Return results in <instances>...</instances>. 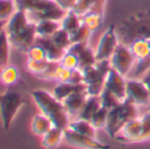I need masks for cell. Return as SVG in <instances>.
Returning <instances> with one entry per match:
<instances>
[{"label":"cell","mask_w":150,"mask_h":149,"mask_svg":"<svg viewBox=\"0 0 150 149\" xmlns=\"http://www.w3.org/2000/svg\"><path fill=\"white\" fill-rule=\"evenodd\" d=\"M120 40L116 32V25H109L99 38L95 48V55L98 61H109L113 52L119 46Z\"/></svg>","instance_id":"52a82bcc"},{"label":"cell","mask_w":150,"mask_h":149,"mask_svg":"<svg viewBox=\"0 0 150 149\" xmlns=\"http://www.w3.org/2000/svg\"><path fill=\"white\" fill-rule=\"evenodd\" d=\"M17 11L15 0H0V21L7 23Z\"/></svg>","instance_id":"4316f807"},{"label":"cell","mask_w":150,"mask_h":149,"mask_svg":"<svg viewBox=\"0 0 150 149\" xmlns=\"http://www.w3.org/2000/svg\"><path fill=\"white\" fill-rule=\"evenodd\" d=\"M69 128L78 132V133H80V135H84V136L96 139V128L91 124L90 120H84V119H80V118L71 119L70 124H69Z\"/></svg>","instance_id":"ac0fdd59"},{"label":"cell","mask_w":150,"mask_h":149,"mask_svg":"<svg viewBox=\"0 0 150 149\" xmlns=\"http://www.w3.org/2000/svg\"><path fill=\"white\" fill-rule=\"evenodd\" d=\"M99 96H100L101 106H103V107H107L108 110L116 107L119 103H121L113 94H112V92H109L108 90H105V89H103V91L100 92V95H99Z\"/></svg>","instance_id":"d6a6232c"},{"label":"cell","mask_w":150,"mask_h":149,"mask_svg":"<svg viewBox=\"0 0 150 149\" xmlns=\"http://www.w3.org/2000/svg\"><path fill=\"white\" fill-rule=\"evenodd\" d=\"M28 60H33V61H47L46 60V53L45 49L41 46L40 44L34 42L30 48L28 49V52L25 53Z\"/></svg>","instance_id":"4dcf8cb0"},{"label":"cell","mask_w":150,"mask_h":149,"mask_svg":"<svg viewBox=\"0 0 150 149\" xmlns=\"http://www.w3.org/2000/svg\"><path fill=\"white\" fill-rule=\"evenodd\" d=\"M20 78V73L18 69L15 65H5L3 66L1 71H0V82L5 86H11L15 84Z\"/></svg>","instance_id":"7402d4cb"},{"label":"cell","mask_w":150,"mask_h":149,"mask_svg":"<svg viewBox=\"0 0 150 149\" xmlns=\"http://www.w3.org/2000/svg\"><path fill=\"white\" fill-rule=\"evenodd\" d=\"M141 124H142V135H141V141H148L150 140V110L141 116Z\"/></svg>","instance_id":"d590c367"},{"label":"cell","mask_w":150,"mask_h":149,"mask_svg":"<svg viewBox=\"0 0 150 149\" xmlns=\"http://www.w3.org/2000/svg\"><path fill=\"white\" fill-rule=\"evenodd\" d=\"M121 44L129 45L140 38H150V9L138 11L116 25Z\"/></svg>","instance_id":"6da1fadb"},{"label":"cell","mask_w":150,"mask_h":149,"mask_svg":"<svg viewBox=\"0 0 150 149\" xmlns=\"http://www.w3.org/2000/svg\"><path fill=\"white\" fill-rule=\"evenodd\" d=\"M3 66H4V65H3V63H1V62H0V71H1V69H3Z\"/></svg>","instance_id":"b9f144b4"},{"label":"cell","mask_w":150,"mask_h":149,"mask_svg":"<svg viewBox=\"0 0 150 149\" xmlns=\"http://www.w3.org/2000/svg\"><path fill=\"white\" fill-rule=\"evenodd\" d=\"M82 24H83L82 16H79L78 13H75L73 9H70L66 12V15L63 16L62 20H61V28L65 29L69 33H73Z\"/></svg>","instance_id":"44dd1931"},{"label":"cell","mask_w":150,"mask_h":149,"mask_svg":"<svg viewBox=\"0 0 150 149\" xmlns=\"http://www.w3.org/2000/svg\"><path fill=\"white\" fill-rule=\"evenodd\" d=\"M52 40L58 45V46L61 48V49L65 50V52L69 49V46L71 45L70 33H69V32H66L65 29H62V28H59L54 34H53Z\"/></svg>","instance_id":"f1b7e54d"},{"label":"cell","mask_w":150,"mask_h":149,"mask_svg":"<svg viewBox=\"0 0 150 149\" xmlns=\"http://www.w3.org/2000/svg\"><path fill=\"white\" fill-rule=\"evenodd\" d=\"M82 90H86L84 83L74 84V83H70V82H59V83L53 89L52 94L54 95L59 102H63L69 95H71L73 92H76V91H82ZM86 91H87V90H86Z\"/></svg>","instance_id":"9a60e30c"},{"label":"cell","mask_w":150,"mask_h":149,"mask_svg":"<svg viewBox=\"0 0 150 149\" xmlns=\"http://www.w3.org/2000/svg\"><path fill=\"white\" fill-rule=\"evenodd\" d=\"M24 100L17 91L8 90L0 94V120H1L4 131H8L15 119L16 114L21 108Z\"/></svg>","instance_id":"8992f818"},{"label":"cell","mask_w":150,"mask_h":149,"mask_svg":"<svg viewBox=\"0 0 150 149\" xmlns=\"http://www.w3.org/2000/svg\"><path fill=\"white\" fill-rule=\"evenodd\" d=\"M141 79H142V81H144V83L146 84V87H148V89H149V92H150V70H149L148 73H146L145 75H144ZM149 110H150V107H149Z\"/></svg>","instance_id":"ab89813d"},{"label":"cell","mask_w":150,"mask_h":149,"mask_svg":"<svg viewBox=\"0 0 150 149\" xmlns=\"http://www.w3.org/2000/svg\"><path fill=\"white\" fill-rule=\"evenodd\" d=\"M70 83H74V84L83 83L82 70H79V69H76V70H73V73H71V78H70Z\"/></svg>","instance_id":"74e56055"},{"label":"cell","mask_w":150,"mask_h":149,"mask_svg":"<svg viewBox=\"0 0 150 149\" xmlns=\"http://www.w3.org/2000/svg\"><path fill=\"white\" fill-rule=\"evenodd\" d=\"M53 127V123L46 115L44 114H37V115L33 116L30 121V131L33 135L38 137H42L50 128Z\"/></svg>","instance_id":"2e32d148"},{"label":"cell","mask_w":150,"mask_h":149,"mask_svg":"<svg viewBox=\"0 0 150 149\" xmlns=\"http://www.w3.org/2000/svg\"><path fill=\"white\" fill-rule=\"evenodd\" d=\"M63 141L67 145L78 149H109V145L103 143H99L96 139L80 135L70 128H66L63 131Z\"/></svg>","instance_id":"30bf717a"},{"label":"cell","mask_w":150,"mask_h":149,"mask_svg":"<svg viewBox=\"0 0 150 149\" xmlns=\"http://www.w3.org/2000/svg\"><path fill=\"white\" fill-rule=\"evenodd\" d=\"M127 99L137 107H150V92L141 78H127Z\"/></svg>","instance_id":"9c48e42d"},{"label":"cell","mask_w":150,"mask_h":149,"mask_svg":"<svg viewBox=\"0 0 150 149\" xmlns=\"http://www.w3.org/2000/svg\"><path fill=\"white\" fill-rule=\"evenodd\" d=\"M37 44H40L45 49L46 53V60L49 62H59L62 55L65 54V50H62L54 41L52 37H37Z\"/></svg>","instance_id":"5bb4252c"},{"label":"cell","mask_w":150,"mask_h":149,"mask_svg":"<svg viewBox=\"0 0 150 149\" xmlns=\"http://www.w3.org/2000/svg\"><path fill=\"white\" fill-rule=\"evenodd\" d=\"M59 28H61V21L42 20L36 24L37 37H52Z\"/></svg>","instance_id":"ffe728a7"},{"label":"cell","mask_w":150,"mask_h":149,"mask_svg":"<svg viewBox=\"0 0 150 149\" xmlns=\"http://www.w3.org/2000/svg\"><path fill=\"white\" fill-rule=\"evenodd\" d=\"M109 69V61H96L95 65L83 69V83L86 84L88 95H100L104 89V82Z\"/></svg>","instance_id":"277c9868"},{"label":"cell","mask_w":150,"mask_h":149,"mask_svg":"<svg viewBox=\"0 0 150 149\" xmlns=\"http://www.w3.org/2000/svg\"><path fill=\"white\" fill-rule=\"evenodd\" d=\"M101 107V102H100V96L99 95H88L87 100H86L84 106H83L82 111H80L78 118L84 119V120H91L92 115Z\"/></svg>","instance_id":"d6986e66"},{"label":"cell","mask_w":150,"mask_h":149,"mask_svg":"<svg viewBox=\"0 0 150 149\" xmlns=\"http://www.w3.org/2000/svg\"><path fill=\"white\" fill-rule=\"evenodd\" d=\"M66 12L67 11H65L54 0H40L37 4L25 11L26 17L32 24H37L42 20L61 21Z\"/></svg>","instance_id":"5b68a950"},{"label":"cell","mask_w":150,"mask_h":149,"mask_svg":"<svg viewBox=\"0 0 150 149\" xmlns=\"http://www.w3.org/2000/svg\"><path fill=\"white\" fill-rule=\"evenodd\" d=\"M141 135H142V124L141 119L136 118L129 120L115 136V140L124 144H132V143H141Z\"/></svg>","instance_id":"7c38bea8"},{"label":"cell","mask_w":150,"mask_h":149,"mask_svg":"<svg viewBox=\"0 0 150 149\" xmlns=\"http://www.w3.org/2000/svg\"><path fill=\"white\" fill-rule=\"evenodd\" d=\"M32 98L40 111L52 120L53 126L63 131L69 128L71 118L69 116L63 103L59 102L54 95L47 92L46 90H34L32 91Z\"/></svg>","instance_id":"7a4b0ae2"},{"label":"cell","mask_w":150,"mask_h":149,"mask_svg":"<svg viewBox=\"0 0 150 149\" xmlns=\"http://www.w3.org/2000/svg\"><path fill=\"white\" fill-rule=\"evenodd\" d=\"M109 63H111V67L119 71L121 75L128 77L134 67L136 60L130 52L129 46L120 42L119 46L116 48V50L112 54V57L109 58Z\"/></svg>","instance_id":"ba28073f"},{"label":"cell","mask_w":150,"mask_h":149,"mask_svg":"<svg viewBox=\"0 0 150 149\" xmlns=\"http://www.w3.org/2000/svg\"><path fill=\"white\" fill-rule=\"evenodd\" d=\"M78 57H79V70H83V69L88 67V66L95 65L96 61H98L95 55V50L91 49L90 45H87L82 52H79Z\"/></svg>","instance_id":"d4e9b609"},{"label":"cell","mask_w":150,"mask_h":149,"mask_svg":"<svg viewBox=\"0 0 150 149\" xmlns=\"http://www.w3.org/2000/svg\"><path fill=\"white\" fill-rule=\"evenodd\" d=\"M54 1L57 3V4H59L65 11H70V9H73L76 0H54Z\"/></svg>","instance_id":"f35d334b"},{"label":"cell","mask_w":150,"mask_h":149,"mask_svg":"<svg viewBox=\"0 0 150 149\" xmlns=\"http://www.w3.org/2000/svg\"><path fill=\"white\" fill-rule=\"evenodd\" d=\"M95 1L96 0H76L73 7V11L79 16H84L86 13H88L91 11Z\"/></svg>","instance_id":"836d02e7"},{"label":"cell","mask_w":150,"mask_h":149,"mask_svg":"<svg viewBox=\"0 0 150 149\" xmlns=\"http://www.w3.org/2000/svg\"><path fill=\"white\" fill-rule=\"evenodd\" d=\"M108 112L109 110L107 107H103L101 106L98 111L92 115L91 118V124L95 127L96 129H100V128H105V124H107V119H108Z\"/></svg>","instance_id":"83f0119b"},{"label":"cell","mask_w":150,"mask_h":149,"mask_svg":"<svg viewBox=\"0 0 150 149\" xmlns=\"http://www.w3.org/2000/svg\"><path fill=\"white\" fill-rule=\"evenodd\" d=\"M91 33H92V32H91L90 29H88L87 26L84 25V24H82V25H80L79 28L76 29V31H74L73 33H70L71 44H75V42H84V41H88V38H90Z\"/></svg>","instance_id":"f546056e"},{"label":"cell","mask_w":150,"mask_h":149,"mask_svg":"<svg viewBox=\"0 0 150 149\" xmlns=\"http://www.w3.org/2000/svg\"><path fill=\"white\" fill-rule=\"evenodd\" d=\"M61 141H63V129L54 126L41 137V145L45 149H55Z\"/></svg>","instance_id":"e0dca14e"},{"label":"cell","mask_w":150,"mask_h":149,"mask_svg":"<svg viewBox=\"0 0 150 149\" xmlns=\"http://www.w3.org/2000/svg\"><path fill=\"white\" fill-rule=\"evenodd\" d=\"M104 89L112 92L120 102H124L127 99V77L111 67L105 77Z\"/></svg>","instance_id":"8fae6325"},{"label":"cell","mask_w":150,"mask_h":149,"mask_svg":"<svg viewBox=\"0 0 150 149\" xmlns=\"http://www.w3.org/2000/svg\"><path fill=\"white\" fill-rule=\"evenodd\" d=\"M50 66L49 61H33V60H26L25 69L30 74H33L37 78H41L42 74L47 70V67Z\"/></svg>","instance_id":"603a6c76"},{"label":"cell","mask_w":150,"mask_h":149,"mask_svg":"<svg viewBox=\"0 0 150 149\" xmlns=\"http://www.w3.org/2000/svg\"><path fill=\"white\" fill-rule=\"evenodd\" d=\"M138 118V107L133 104L129 99L119 103L116 107L111 108L108 112V119L105 124V132L111 139H115L117 132L125 126L129 120Z\"/></svg>","instance_id":"3957f363"},{"label":"cell","mask_w":150,"mask_h":149,"mask_svg":"<svg viewBox=\"0 0 150 149\" xmlns=\"http://www.w3.org/2000/svg\"><path fill=\"white\" fill-rule=\"evenodd\" d=\"M4 26H5V23H4V21H0V31H1Z\"/></svg>","instance_id":"60d3db41"},{"label":"cell","mask_w":150,"mask_h":149,"mask_svg":"<svg viewBox=\"0 0 150 149\" xmlns=\"http://www.w3.org/2000/svg\"><path fill=\"white\" fill-rule=\"evenodd\" d=\"M71 73H73V70L66 69L65 66L58 63L57 69H55V73H54V81H57L58 83L59 82H70Z\"/></svg>","instance_id":"e575fe53"},{"label":"cell","mask_w":150,"mask_h":149,"mask_svg":"<svg viewBox=\"0 0 150 149\" xmlns=\"http://www.w3.org/2000/svg\"><path fill=\"white\" fill-rule=\"evenodd\" d=\"M16 1V7L20 11H26L29 8H32L34 4L40 1V0H15Z\"/></svg>","instance_id":"8d00e7d4"},{"label":"cell","mask_w":150,"mask_h":149,"mask_svg":"<svg viewBox=\"0 0 150 149\" xmlns=\"http://www.w3.org/2000/svg\"><path fill=\"white\" fill-rule=\"evenodd\" d=\"M59 65L65 66L66 69H70V70H76L79 69V57L71 52H65V54L62 55L59 61Z\"/></svg>","instance_id":"1f68e13d"},{"label":"cell","mask_w":150,"mask_h":149,"mask_svg":"<svg viewBox=\"0 0 150 149\" xmlns=\"http://www.w3.org/2000/svg\"><path fill=\"white\" fill-rule=\"evenodd\" d=\"M87 91L82 90V91H76L73 92L71 95H69L65 100H63V106H65L66 111H67L69 116L71 119H76L79 116L80 111H82L83 106H84L86 100H87Z\"/></svg>","instance_id":"4fadbf2b"},{"label":"cell","mask_w":150,"mask_h":149,"mask_svg":"<svg viewBox=\"0 0 150 149\" xmlns=\"http://www.w3.org/2000/svg\"><path fill=\"white\" fill-rule=\"evenodd\" d=\"M82 21L91 32H96L103 24V13L88 12L84 16H82Z\"/></svg>","instance_id":"cb8c5ba5"},{"label":"cell","mask_w":150,"mask_h":149,"mask_svg":"<svg viewBox=\"0 0 150 149\" xmlns=\"http://www.w3.org/2000/svg\"><path fill=\"white\" fill-rule=\"evenodd\" d=\"M9 48H11L9 38H8L5 29L3 28L0 31V62L4 66L8 65V61H9Z\"/></svg>","instance_id":"484cf974"}]
</instances>
